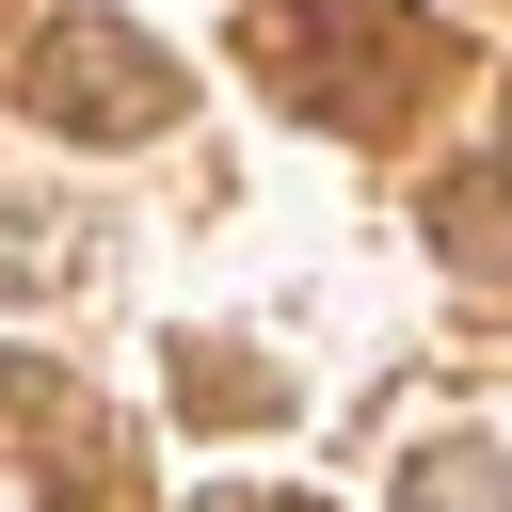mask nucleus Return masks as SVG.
I'll return each instance as SVG.
<instances>
[{
  "label": "nucleus",
  "instance_id": "obj_2",
  "mask_svg": "<svg viewBox=\"0 0 512 512\" xmlns=\"http://www.w3.org/2000/svg\"><path fill=\"white\" fill-rule=\"evenodd\" d=\"M400 496H416V512H512V464H496L480 432H448V448H416Z\"/></svg>",
  "mask_w": 512,
  "mask_h": 512
},
{
  "label": "nucleus",
  "instance_id": "obj_1",
  "mask_svg": "<svg viewBox=\"0 0 512 512\" xmlns=\"http://www.w3.org/2000/svg\"><path fill=\"white\" fill-rule=\"evenodd\" d=\"M32 96H48V112H176V80H160V48H128V32H96V16H80V32H64L48 64H32Z\"/></svg>",
  "mask_w": 512,
  "mask_h": 512
},
{
  "label": "nucleus",
  "instance_id": "obj_3",
  "mask_svg": "<svg viewBox=\"0 0 512 512\" xmlns=\"http://www.w3.org/2000/svg\"><path fill=\"white\" fill-rule=\"evenodd\" d=\"M224 512H320V496H224Z\"/></svg>",
  "mask_w": 512,
  "mask_h": 512
}]
</instances>
